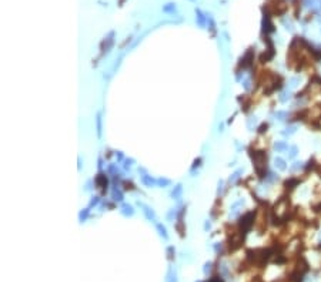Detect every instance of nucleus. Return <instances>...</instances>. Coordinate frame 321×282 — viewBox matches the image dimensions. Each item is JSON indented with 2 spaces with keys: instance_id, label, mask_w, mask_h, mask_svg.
I'll return each instance as SVG.
<instances>
[{
  "instance_id": "nucleus-15",
  "label": "nucleus",
  "mask_w": 321,
  "mask_h": 282,
  "mask_svg": "<svg viewBox=\"0 0 321 282\" xmlns=\"http://www.w3.org/2000/svg\"><path fill=\"white\" fill-rule=\"evenodd\" d=\"M301 164H303V162H294V165H293L291 168H293V169H298V168H301V167H303Z\"/></svg>"
},
{
  "instance_id": "nucleus-6",
  "label": "nucleus",
  "mask_w": 321,
  "mask_h": 282,
  "mask_svg": "<svg viewBox=\"0 0 321 282\" xmlns=\"http://www.w3.org/2000/svg\"><path fill=\"white\" fill-rule=\"evenodd\" d=\"M133 212H134V211H133V208H131V207H130V205H123V214H126V215H133Z\"/></svg>"
},
{
  "instance_id": "nucleus-8",
  "label": "nucleus",
  "mask_w": 321,
  "mask_h": 282,
  "mask_svg": "<svg viewBox=\"0 0 321 282\" xmlns=\"http://www.w3.org/2000/svg\"><path fill=\"white\" fill-rule=\"evenodd\" d=\"M97 133H99V136L101 134V117H100V114L97 115Z\"/></svg>"
},
{
  "instance_id": "nucleus-3",
  "label": "nucleus",
  "mask_w": 321,
  "mask_h": 282,
  "mask_svg": "<svg viewBox=\"0 0 321 282\" xmlns=\"http://www.w3.org/2000/svg\"><path fill=\"white\" fill-rule=\"evenodd\" d=\"M274 147H275V150H277V151H285V150L288 148L287 143H284V141H277V143L274 144Z\"/></svg>"
},
{
  "instance_id": "nucleus-16",
  "label": "nucleus",
  "mask_w": 321,
  "mask_h": 282,
  "mask_svg": "<svg viewBox=\"0 0 321 282\" xmlns=\"http://www.w3.org/2000/svg\"><path fill=\"white\" fill-rule=\"evenodd\" d=\"M159 229L161 231V235H164V237H166V228H164V226H161V225H159Z\"/></svg>"
},
{
  "instance_id": "nucleus-4",
  "label": "nucleus",
  "mask_w": 321,
  "mask_h": 282,
  "mask_svg": "<svg viewBox=\"0 0 321 282\" xmlns=\"http://www.w3.org/2000/svg\"><path fill=\"white\" fill-rule=\"evenodd\" d=\"M140 205H141V207H143V208H144V214H146V217L149 218V219H154V218H156V215H154V212H153L151 210H150V208H149V207H144V205H143V204H140Z\"/></svg>"
},
{
  "instance_id": "nucleus-11",
  "label": "nucleus",
  "mask_w": 321,
  "mask_h": 282,
  "mask_svg": "<svg viewBox=\"0 0 321 282\" xmlns=\"http://www.w3.org/2000/svg\"><path fill=\"white\" fill-rule=\"evenodd\" d=\"M288 98H290V94H288V93H283V94H281V97H280L281 101H287Z\"/></svg>"
},
{
  "instance_id": "nucleus-9",
  "label": "nucleus",
  "mask_w": 321,
  "mask_h": 282,
  "mask_svg": "<svg viewBox=\"0 0 321 282\" xmlns=\"http://www.w3.org/2000/svg\"><path fill=\"white\" fill-rule=\"evenodd\" d=\"M297 155V147H291V150H290V158H294Z\"/></svg>"
},
{
  "instance_id": "nucleus-14",
  "label": "nucleus",
  "mask_w": 321,
  "mask_h": 282,
  "mask_svg": "<svg viewBox=\"0 0 321 282\" xmlns=\"http://www.w3.org/2000/svg\"><path fill=\"white\" fill-rule=\"evenodd\" d=\"M87 212H88V210H86L84 212H81V214H80V219H81V221H84V219L87 218Z\"/></svg>"
},
{
  "instance_id": "nucleus-7",
  "label": "nucleus",
  "mask_w": 321,
  "mask_h": 282,
  "mask_svg": "<svg viewBox=\"0 0 321 282\" xmlns=\"http://www.w3.org/2000/svg\"><path fill=\"white\" fill-rule=\"evenodd\" d=\"M298 83H300V77H293L291 80H290V87L293 89V87H296Z\"/></svg>"
},
{
  "instance_id": "nucleus-2",
  "label": "nucleus",
  "mask_w": 321,
  "mask_h": 282,
  "mask_svg": "<svg viewBox=\"0 0 321 282\" xmlns=\"http://www.w3.org/2000/svg\"><path fill=\"white\" fill-rule=\"evenodd\" d=\"M274 164H275V168H278L280 171H284V169L287 168L285 161H284L283 158H275V160H274Z\"/></svg>"
},
{
  "instance_id": "nucleus-5",
  "label": "nucleus",
  "mask_w": 321,
  "mask_h": 282,
  "mask_svg": "<svg viewBox=\"0 0 321 282\" xmlns=\"http://www.w3.org/2000/svg\"><path fill=\"white\" fill-rule=\"evenodd\" d=\"M181 190H183V188H181V185H177L176 188H174V191L171 193V197H173V198H176V200H178V198H180V194H181Z\"/></svg>"
},
{
  "instance_id": "nucleus-12",
  "label": "nucleus",
  "mask_w": 321,
  "mask_h": 282,
  "mask_svg": "<svg viewBox=\"0 0 321 282\" xmlns=\"http://www.w3.org/2000/svg\"><path fill=\"white\" fill-rule=\"evenodd\" d=\"M113 197H114V200H119V201H121V194L120 193H117V191H114V194H113Z\"/></svg>"
},
{
  "instance_id": "nucleus-1",
  "label": "nucleus",
  "mask_w": 321,
  "mask_h": 282,
  "mask_svg": "<svg viewBox=\"0 0 321 282\" xmlns=\"http://www.w3.org/2000/svg\"><path fill=\"white\" fill-rule=\"evenodd\" d=\"M241 226L244 228V231L250 229L251 226L254 225V212H247L244 217H241Z\"/></svg>"
},
{
  "instance_id": "nucleus-10",
  "label": "nucleus",
  "mask_w": 321,
  "mask_h": 282,
  "mask_svg": "<svg viewBox=\"0 0 321 282\" xmlns=\"http://www.w3.org/2000/svg\"><path fill=\"white\" fill-rule=\"evenodd\" d=\"M296 127H294V125H293V127H288V128H287V131H284V134H294V133H296Z\"/></svg>"
},
{
  "instance_id": "nucleus-13",
  "label": "nucleus",
  "mask_w": 321,
  "mask_h": 282,
  "mask_svg": "<svg viewBox=\"0 0 321 282\" xmlns=\"http://www.w3.org/2000/svg\"><path fill=\"white\" fill-rule=\"evenodd\" d=\"M159 184H160V185H169L170 181L169 180H159Z\"/></svg>"
}]
</instances>
